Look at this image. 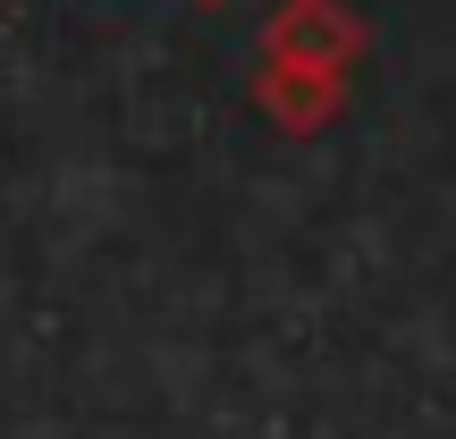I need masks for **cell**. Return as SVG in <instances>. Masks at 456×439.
<instances>
[{
	"instance_id": "1",
	"label": "cell",
	"mask_w": 456,
	"mask_h": 439,
	"mask_svg": "<svg viewBox=\"0 0 456 439\" xmlns=\"http://www.w3.org/2000/svg\"><path fill=\"white\" fill-rule=\"evenodd\" d=\"M363 51H372V34H363V17L346 0H279L262 17V60L271 68H305V77L355 85Z\"/></svg>"
},
{
	"instance_id": "2",
	"label": "cell",
	"mask_w": 456,
	"mask_h": 439,
	"mask_svg": "<svg viewBox=\"0 0 456 439\" xmlns=\"http://www.w3.org/2000/svg\"><path fill=\"white\" fill-rule=\"evenodd\" d=\"M254 110L271 118L279 135H322L330 118L346 110V85H338V77H305V68L254 60Z\"/></svg>"
}]
</instances>
